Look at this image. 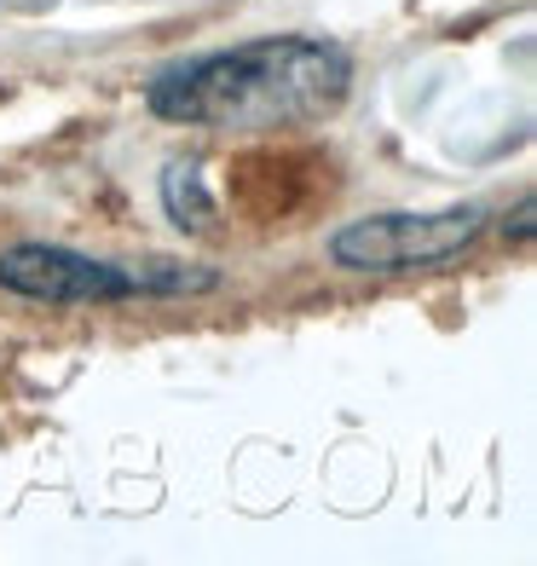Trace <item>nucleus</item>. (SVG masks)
<instances>
[{"label":"nucleus","instance_id":"f257e3e1","mask_svg":"<svg viewBox=\"0 0 537 566\" xmlns=\"http://www.w3.org/2000/svg\"><path fill=\"white\" fill-rule=\"evenodd\" d=\"M352 93V59L318 35H261L168 64L145 87V111L220 134H272L336 116Z\"/></svg>","mask_w":537,"mask_h":566},{"label":"nucleus","instance_id":"f03ea898","mask_svg":"<svg viewBox=\"0 0 537 566\" xmlns=\"http://www.w3.org/2000/svg\"><path fill=\"white\" fill-rule=\"evenodd\" d=\"M0 290L46 306H105V301H134V295H209L220 290V272L209 266H122V261H93L64 243H12L0 249Z\"/></svg>","mask_w":537,"mask_h":566},{"label":"nucleus","instance_id":"7ed1b4c3","mask_svg":"<svg viewBox=\"0 0 537 566\" xmlns=\"http://www.w3.org/2000/svg\"><path fill=\"white\" fill-rule=\"evenodd\" d=\"M480 202H456L440 214H365L329 231V261L341 272H365V277H399V272H428L445 266L456 254H468L485 231Z\"/></svg>","mask_w":537,"mask_h":566},{"label":"nucleus","instance_id":"20e7f679","mask_svg":"<svg viewBox=\"0 0 537 566\" xmlns=\"http://www.w3.org/2000/svg\"><path fill=\"white\" fill-rule=\"evenodd\" d=\"M162 209H168V220L179 231H209L214 214H220L214 197L202 191V174L191 163H168V174H162Z\"/></svg>","mask_w":537,"mask_h":566},{"label":"nucleus","instance_id":"39448f33","mask_svg":"<svg viewBox=\"0 0 537 566\" xmlns=\"http://www.w3.org/2000/svg\"><path fill=\"white\" fill-rule=\"evenodd\" d=\"M503 231H508V238H515V243H531V197H520V209H515V220H508Z\"/></svg>","mask_w":537,"mask_h":566}]
</instances>
